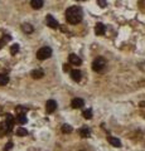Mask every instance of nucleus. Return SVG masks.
Returning <instances> with one entry per match:
<instances>
[{"instance_id": "19", "label": "nucleus", "mask_w": 145, "mask_h": 151, "mask_svg": "<svg viewBox=\"0 0 145 151\" xmlns=\"http://www.w3.org/2000/svg\"><path fill=\"white\" fill-rule=\"evenodd\" d=\"M62 132L63 134H71L72 132V126H69V125H63L62 126Z\"/></svg>"}, {"instance_id": "6", "label": "nucleus", "mask_w": 145, "mask_h": 151, "mask_svg": "<svg viewBox=\"0 0 145 151\" xmlns=\"http://www.w3.org/2000/svg\"><path fill=\"white\" fill-rule=\"evenodd\" d=\"M68 60H69V63H71L72 65H81V63H82V59L79 58L77 54H74V53L69 54Z\"/></svg>"}, {"instance_id": "4", "label": "nucleus", "mask_w": 145, "mask_h": 151, "mask_svg": "<svg viewBox=\"0 0 145 151\" xmlns=\"http://www.w3.org/2000/svg\"><path fill=\"white\" fill-rule=\"evenodd\" d=\"M45 23H47V25H48L49 28H52V29H57V28H59L58 22L56 20L52 15H47L45 17Z\"/></svg>"}, {"instance_id": "17", "label": "nucleus", "mask_w": 145, "mask_h": 151, "mask_svg": "<svg viewBox=\"0 0 145 151\" xmlns=\"http://www.w3.org/2000/svg\"><path fill=\"white\" fill-rule=\"evenodd\" d=\"M15 111H17V115H25L27 111H28V108L27 107H23V106H18L15 108Z\"/></svg>"}, {"instance_id": "26", "label": "nucleus", "mask_w": 145, "mask_h": 151, "mask_svg": "<svg viewBox=\"0 0 145 151\" xmlns=\"http://www.w3.org/2000/svg\"><path fill=\"white\" fill-rule=\"evenodd\" d=\"M63 70H69V65L64 64V67H63Z\"/></svg>"}, {"instance_id": "9", "label": "nucleus", "mask_w": 145, "mask_h": 151, "mask_svg": "<svg viewBox=\"0 0 145 151\" xmlns=\"http://www.w3.org/2000/svg\"><path fill=\"white\" fill-rule=\"evenodd\" d=\"M106 32V27L102 24V23H97L96 27H95V33L96 35H104Z\"/></svg>"}, {"instance_id": "24", "label": "nucleus", "mask_w": 145, "mask_h": 151, "mask_svg": "<svg viewBox=\"0 0 145 151\" xmlns=\"http://www.w3.org/2000/svg\"><path fill=\"white\" fill-rule=\"evenodd\" d=\"M139 68H140V69H141V70H143V72H145V60H144V62H141V63H140V64H139Z\"/></svg>"}, {"instance_id": "23", "label": "nucleus", "mask_w": 145, "mask_h": 151, "mask_svg": "<svg viewBox=\"0 0 145 151\" xmlns=\"http://www.w3.org/2000/svg\"><path fill=\"white\" fill-rule=\"evenodd\" d=\"M97 4L100 5V8H105L107 5V3H106V0H97Z\"/></svg>"}, {"instance_id": "7", "label": "nucleus", "mask_w": 145, "mask_h": 151, "mask_svg": "<svg viewBox=\"0 0 145 151\" xmlns=\"http://www.w3.org/2000/svg\"><path fill=\"white\" fill-rule=\"evenodd\" d=\"M71 106H72V108H81L85 106V101H83L82 98H73L71 102Z\"/></svg>"}, {"instance_id": "15", "label": "nucleus", "mask_w": 145, "mask_h": 151, "mask_svg": "<svg viewBox=\"0 0 145 151\" xmlns=\"http://www.w3.org/2000/svg\"><path fill=\"white\" fill-rule=\"evenodd\" d=\"M8 82H9V77H8V76L4 74V73L0 74V86H6Z\"/></svg>"}, {"instance_id": "2", "label": "nucleus", "mask_w": 145, "mask_h": 151, "mask_svg": "<svg viewBox=\"0 0 145 151\" xmlns=\"http://www.w3.org/2000/svg\"><path fill=\"white\" fill-rule=\"evenodd\" d=\"M106 60L105 58H102V57H97V58L93 59V62H92V69L95 70V72L97 73H101V72H104V69L106 68Z\"/></svg>"}, {"instance_id": "1", "label": "nucleus", "mask_w": 145, "mask_h": 151, "mask_svg": "<svg viewBox=\"0 0 145 151\" xmlns=\"http://www.w3.org/2000/svg\"><path fill=\"white\" fill-rule=\"evenodd\" d=\"M83 18V12L79 6H71L66 10V20L69 24H78Z\"/></svg>"}, {"instance_id": "12", "label": "nucleus", "mask_w": 145, "mask_h": 151, "mask_svg": "<svg viewBox=\"0 0 145 151\" xmlns=\"http://www.w3.org/2000/svg\"><path fill=\"white\" fill-rule=\"evenodd\" d=\"M22 30L24 32V33H27V34H30V33H33L34 28H33V25H30V24H28V23H25V24L22 25Z\"/></svg>"}, {"instance_id": "13", "label": "nucleus", "mask_w": 145, "mask_h": 151, "mask_svg": "<svg viewBox=\"0 0 145 151\" xmlns=\"http://www.w3.org/2000/svg\"><path fill=\"white\" fill-rule=\"evenodd\" d=\"M30 5L33 9H40L43 6V0H30Z\"/></svg>"}, {"instance_id": "14", "label": "nucleus", "mask_w": 145, "mask_h": 151, "mask_svg": "<svg viewBox=\"0 0 145 151\" xmlns=\"http://www.w3.org/2000/svg\"><path fill=\"white\" fill-rule=\"evenodd\" d=\"M107 140H109V142L112 146H115V147H120V146H121V141L119 139H116V137H109Z\"/></svg>"}, {"instance_id": "10", "label": "nucleus", "mask_w": 145, "mask_h": 151, "mask_svg": "<svg viewBox=\"0 0 145 151\" xmlns=\"http://www.w3.org/2000/svg\"><path fill=\"white\" fill-rule=\"evenodd\" d=\"M32 78H34V79H40L42 77L44 76V72H43V69H40V68H37L34 70H32Z\"/></svg>"}, {"instance_id": "16", "label": "nucleus", "mask_w": 145, "mask_h": 151, "mask_svg": "<svg viewBox=\"0 0 145 151\" xmlns=\"http://www.w3.org/2000/svg\"><path fill=\"white\" fill-rule=\"evenodd\" d=\"M17 122L20 125L27 124V116L25 115H17Z\"/></svg>"}, {"instance_id": "11", "label": "nucleus", "mask_w": 145, "mask_h": 151, "mask_svg": "<svg viewBox=\"0 0 145 151\" xmlns=\"http://www.w3.org/2000/svg\"><path fill=\"white\" fill-rule=\"evenodd\" d=\"M79 135H81L82 137H90L91 131H90V129H88L87 126H85V127H81V129H79Z\"/></svg>"}, {"instance_id": "25", "label": "nucleus", "mask_w": 145, "mask_h": 151, "mask_svg": "<svg viewBox=\"0 0 145 151\" xmlns=\"http://www.w3.org/2000/svg\"><path fill=\"white\" fill-rule=\"evenodd\" d=\"M5 42H6L5 39H0V49H1V48H3V47H4V45H5Z\"/></svg>"}, {"instance_id": "5", "label": "nucleus", "mask_w": 145, "mask_h": 151, "mask_svg": "<svg viewBox=\"0 0 145 151\" xmlns=\"http://www.w3.org/2000/svg\"><path fill=\"white\" fill-rule=\"evenodd\" d=\"M56 110H57V102H56L54 100L47 101V103H45V111H47V113H53Z\"/></svg>"}, {"instance_id": "18", "label": "nucleus", "mask_w": 145, "mask_h": 151, "mask_svg": "<svg viewBox=\"0 0 145 151\" xmlns=\"http://www.w3.org/2000/svg\"><path fill=\"white\" fill-rule=\"evenodd\" d=\"M17 135L18 136H27L28 131L24 129V127H18V129H17Z\"/></svg>"}, {"instance_id": "27", "label": "nucleus", "mask_w": 145, "mask_h": 151, "mask_svg": "<svg viewBox=\"0 0 145 151\" xmlns=\"http://www.w3.org/2000/svg\"><path fill=\"white\" fill-rule=\"evenodd\" d=\"M76 1H85V0H76Z\"/></svg>"}, {"instance_id": "8", "label": "nucleus", "mask_w": 145, "mask_h": 151, "mask_svg": "<svg viewBox=\"0 0 145 151\" xmlns=\"http://www.w3.org/2000/svg\"><path fill=\"white\" fill-rule=\"evenodd\" d=\"M71 78L73 79L74 82H79V81H81V78H82L81 70H79V69H73V70H71Z\"/></svg>"}, {"instance_id": "22", "label": "nucleus", "mask_w": 145, "mask_h": 151, "mask_svg": "<svg viewBox=\"0 0 145 151\" xmlns=\"http://www.w3.org/2000/svg\"><path fill=\"white\" fill-rule=\"evenodd\" d=\"M13 149V142L12 141H9V142L5 145V147H4V151H10Z\"/></svg>"}, {"instance_id": "20", "label": "nucleus", "mask_w": 145, "mask_h": 151, "mask_svg": "<svg viewBox=\"0 0 145 151\" xmlns=\"http://www.w3.org/2000/svg\"><path fill=\"white\" fill-rule=\"evenodd\" d=\"M82 116L85 117V119H87V120H90L91 117H92V110L91 108H88V110H86V111H83V113H82Z\"/></svg>"}, {"instance_id": "3", "label": "nucleus", "mask_w": 145, "mask_h": 151, "mask_svg": "<svg viewBox=\"0 0 145 151\" xmlns=\"http://www.w3.org/2000/svg\"><path fill=\"white\" fill-rule=\"evenodd\" d=\"M50 55H52V49H50L49 47H43V48H40L38 52H37V58L39 60L48 59Z\"/></svg>"}, {"instance_id": "21", "label": "nucleus", "mask_w": 145, "mask_h": 151, "mask_svg": "<svg viewBox=\"0 0 145 151\" xmlns=\"http://www.w3.org/2000/svg\"><path fill=\"white\" fill-rule=\"evenodd\" d=\"M18 52H19V45H18V44H13L12 48H10V53H12L13 55H15Z\"/></svg>"}]
</instances>
